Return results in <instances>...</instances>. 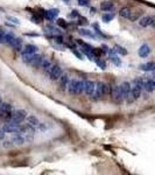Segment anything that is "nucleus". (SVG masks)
I'll return each instance as SVG.
<instances>
[{
	"label": "nucleus",
	"mask_w": 155,
	"mask_h": 175,
	"mask_svg": "<svg viewBox=\"0 0 155 175\" xmlns=\"http://www.w3.org/2000/svg\"><path fill=\"white\" fill-rule=\"evenodd\" d=\"M12 112H13V106L9 103H1L0 104V119L1 120H11L12 117Z\"/></svg>",
	"instance_id": "obj_1"
},
{
	"label": "nucleus",
	"mask_w": 155,
	"mask_h": 175,
	"mask_svg": "<svg viewBox=\"0 0 155 175\" xmlns=\"http://www.w3.org/2000/svg\"><path fill=\"white\" fill-rule=\"evenodd\" d=\"M108 85H106L105 83H103V82H98V83H96V90H95V93H93V96L92 98L95 99V100H99V99H102V98L105 96L106 93L108 92Z\"/></svg>",
	"instance_id": "obj_2"
},
{
	"label": "nucleus",
	"mask_w": 155,
	"mask_h": 175,
	"mask_svg": "<svg viewBox=\"0 0 155 175\" xmlns=\"http://www.w3.org/2000/svg\"><path fill=\"white\" fill-rule=\"evenodd\" d=\"M6 133H19L21 132V124H18L13 120H7L5 124H4V127Z\"/></svg>",
	"instance_id": "obj_3"
},
{
	"label": "nucleus",
	"mask_w": 155,
	"mask_h": 175,
	"mask_svg": "<svg viewBox=\"0 0 155 175\" xmlns=\"http://www.w3.org/2000/svg\"><path fill=\"white\" fill-rule=\"evenodd\" d=\"M111 96H112V99L115 102V103H121L124 99V95H122V90H121V85H113L111 88Z\"/></svg>",
	"instance_id": "obj_4"
},
{
	"label": "nucleus",
	"mask_w": 155,
	"mask_h": 175,
	"mask_svg": "<svg viewBox=\"0 0 155 175\" xmlns=\"http://www.w3.org/2000/svg\"><path fill=\"white\" fill-rule=\"evenodd\" d=\"M121 90H122V95H124V99L127 103H133L134 98L132 96V86L128 82H124L121 84Z\"/></svg>",
	"instance_id": "obj_5"
},
{
	"label": "nucleus",
	"mask_w": 155,
	"mask_h": 175,
	"mask_svg": "<svg viewBox=\"0 0 155 175\" xmlns=\"http://www.w3.org/2000/svg\"><path fill=\"white\" fill-rule=\"evenodd\" d=\"M27 116H28V112L26 111V110H22V109H20V110H15V111L12 112L11 120H13V121L18 123V124H21L22 121L27 118Z\"/></svg>",
	"instance_id": "obj_6"
},
{
	"label": "nucleus",
	"mask_w": 155,
	"mask_h": 175,
	"mask_svg": "<svg viewBox=\"0 0 155 175\" xmlns=\"http://www.w3.org/2000/svg\"><path fill=\"white\" fill-rule=\"evenodd\" d=\"M62 75H63V70H62V68H61L60 65H57V64H54L49 72L50 81H58L60 77L62 76Z\"/></svg>",
	"instance_id": "obj_7"
},
{
	"label": "nucleus",
	"mask_w": 155,
	"mask_h": 175,
	"mask_svg": "<svg viewBox=\"0 0 155 175\" xmlns=\"http://www.w3.org/2000/svg\"><path fill=\"white\" fill-rule=\"evenodd\" d=\"M154 22H155V16H153V15H146V16H142V18L139 19V25L143 28L153 26Z\"/></svg>",
	"instance_id": "obj_8"
},
{
	"label": "nucleus",
	"mask_w": 155,
	"mask_h": 175,
	"mask_svg": "<svg viewBox=\"0 0 155 175\" xmlns=\"http://www.w3.org/2000/svg\"><path fill=\"white\" fill-rule=\"evenodd\" d=\"M78 84H79V79H70L68 83V91L70 95H78Z\"/></svg>",
	"instance_id": "obj_9"
},
{
	"label": "nucleus",
	"mask_w": 155,
	"mask_h": 175,
	"mask_svg": "<svg viewBox=\"0 0 155 175\" xmlns=\"http://www.w3.org/2000/svg\"><path fill=\"white\" fill-rule=\"evenodd\" d=\"M95 90H96V83L93 81H85V93L88 96H91L92 97L93 93H95Z\"/></svg>",
	"instance_id": "obj_10"
},
{
	"label": "nucleus",
	"mask_w": 155,
	"mask_h": 175,
	"mask_svg": "<svg viewBox=\"0 0 155 175\" xmlns=\"http://www.w3.org/2000/svg\"><path fill=\"white\" fill-rule=\"evenodd\" d=\"M150 51H152V49H150V47L148 46L147 43H142L139 50H138V54H139L140 57L145 58V57H148V55L150 54Z\"/></svg>",
	"instance_id": "obj_11"
},
{
	"label": "nucleus",
	"mask_w": 155,
	"mask_h": 175,
	"mask_svg": "<svg viewBox=\"0 0 155 175\" xmlns=\"http://www.w3.org/2000/svg\"><path fill=\"white\" fill-rule=\"evenodd\" d=\"M12 140L14 142V145H18V146H21L26 142V139H25V135L22 132L19 133H13V137H12Z\"/></svg>",
	"instance_id": "obj_12"
},
{
	"label": "nucleus",
	"mask_w": 155,
	"mask_h": 175,
	"mask_svg": "<svg viewBox=\"0 0 155 175\" xmlns=\"http://www.w3.org/2000/svg\"><path fill=\"white\" fill-rule=\"evenodd\" d=\"M42 12H43L42 15L46 19H48V20H54L58 15V13H60V11L57 8H53V9H48V11H42Z\"/></svg>",
	"instance_id": "obj_13"
},
{
	"label": "nucleus",
	"mask_w": 155,
	"mask_h": 175,
	"mask_svg": "<svg viewBox=\"0 0 155 175\" xmlns=\"http://www.w3.org/2000/svg\"><path fill=\"white\" fill-rule=\"evenodd\" d=\"M53 63L50 62L48 58H43L42 63H41V69H42V71L44 72V74H47V75H49L50 70H51V68H53Z\"/></svg>",
	"instance_id": "obj_14"
},
{
	"label": "nucleus",
	"mask_w": 155,
	"mask_h": 175,
	"mask_svg": "<svg viewBox=\"0 0 155 175\" xmlns=\"http://www.w3.org/2000/svg\"><path fill=\"white\" fill-rule=\"evenodd\" d=\"M60 89L62 91L67 90L68 89V83H69V76L67 75V74H64V75H62V76L60 77Z\"/></svg>",
	"instance_id": "obj_15"
},
{
	"label": "nucleus",
	"mask_w": 155,
	"mask_h": 175,
	"mask_svg": "<svg viewBox=\"0 0 155 175\" xmlns=\"http://www.w3.org/2000/svg\"><path fill=\"white\" fill-rule=\"evenodd\" d=\"M143 89L147 92H153L155 90V79L154 78H148L145 81V86Z\"/></svg>",
	"instance_id": "obj_16"
},
{
	"label": "nucleus",
	"mask_w": 155,
	"mask_h": 175,
	"mask_svg": "<svg viewBox=\"0 0 155 175\" xmlns=\"http://www.w3.org/2000/svg\"><path fill=\"white\" fill-rule=\"evenodd\" d=\"M143 14V11L142 9H132V13H131V15H129V18H128V20L132 21V22H134V21L139 20L141 18V15Z\"/></svg>",
	"instance_id": "obj_17"
},
{
	"label": "nucleus",
	"mask_w": 155,
	"mask_h": 175,
	"mask_svg": "<svg viewBox=\"0 0 155 175\" xmlns=\"http://www.w3.org/2000/svg\"><path fill=\"white\" fill-rule=\"evenodd\" d=\"M100 8L102 11H105V12H110L114 8V4H113L111 0H106V1H103L100 4Z\"/></svg>",
	"instance_id": "obj_18"
},
{
	"label": "nucleus",
	"mask_w": 155,
	"mask_h": 175,
	"mask_svg": "<svg viewBox=\"0 0 155 175\" xmlns=\"http://www.w3.org/2000/svg\"><path fill=\"white\" fill-rule=\"evenodd\" d=\"M140 69L142 71H155V62L149 61L147 63H143L140 65Z\"/></svg>",
	"instance_id": "obj_19"
},
{
	"label": "nucleus",
	"mask_w": 155,
	"mask_h": 175,
	"mask_svg": "<svg viewBox=\"0 0 155 175\" xmlns=\"http://www.w3.org/2000/svg\"><path fill=\"white\" fill-rule=\"evenodd\" d=\"M9 46H11V47H13L15 50H21L22 49V39L15 36L14 39H13V41L9 43Z\"/></svg>",
	"instance_id": "obj_20"
},
{
	"label": "nucleus",
	"mask_w": 155,
	"mask_h": 175,
	"mask_svg": "<svg viewBox=\"0 0 155 175\" xmlns=\"http://www.w3.org/2000/svg\"><path fill=\"white\" fill-rule=\"evenodd\" d=\"M37 54V53H36ZM36 54H25V53H22V62L25 63V64H29L30 65V63L33 62V60L35 58Z\"/></svg>",
	"instance_id": "obj_21"
},
{
	"label": "nucleus",
	"mask_w": 155,
	"mask_h": 175,
	"mask_svg": "<svg viewBox=\"0 0 155 175\" xmlns=\"http://www.w3.org/2000/svg\"><path fill=\"white\" fill-rule=\"evenodd\" d=\"M22 53H25V54H36L37 53V47L34 46V44H26L23 47Z\"/></svg>",
	"instance_id": "obj_22"
},
{
	"label": "nucleus",
	"mask_w": 155,
	"mask_h": 175,
	"mask_svg": "<svg viewBox=\"0 0 155 175\" xmlns=\"http://www.w3.org/2000/svg\"><path fill=\"white\" fill-rule=\"evenodd\" d=\"M141 90H142V88H140L139 85H135V84H134L133 86H132V96H133L134 100H136V99L140 98Z\"/></svg>",
	"instance_id": "obj_23"
},
{
	"label": "nucleus",
	"mask_w": 155,
	"mask_h": 175,
	"mask_svg": "<svg viewBox=\"0 0 155 175\" xmlns=\"http://www.w3.org/2000/svg\"><path fill=\"white\" fill-rule=\"evenodd\" d=\"M26 120H27V123H28L29 125L34 126V127H37V126L40 125V120L36 118L35 116H33V114H29V116H27Z\"/></svg>",
	"instance_id": "obj_24"
},
{
	"label": "nucleus",
	"mask_w": 155,
	"mask_h": 175,
	"mask_svg": "<svg viewBox=\"0 0 155 175\" xmlns=\"http://www.w3.org/2000/svg\"><path fill=\"white\" fill-rule=\"evenodd\" d=\"M43 57L42 55H39V54H36V56H35V58L33 60V62L30 63V65L33 67V68H40L41 67V63H42V61H43Z\"/></svg>",
	"instance_id": "obj_25"
},
{
	"label": "nucleus",
	"mask_w": 155,
	"mask_h": 175,
	"mask_svg": "<svg viewBox=\"0 0 155 175\" xmlns=\"http://www.w3.org/2000/svg\"><path fill=\"white\" fill-rule=\"evenodd\" d=\"M132 9H133V8H131V7H122L119 12L120 16H121V18H125V19H128L131 13H132Z\"/></svg>",
	"instance_id": "obj_26"
},
{
	"label": "nucleus",
	"mask_w": 155,
	"mask_h": 175,
	"mask_svg": "<svg viewBox=\"0 0 155 175\" xmlns=\"http://www.w3.org/2000/svg\"><path fill=\"white\" fill-rule=\"evenodd\" d=\"M78 32H79V34L82 35V36H88V37H93V39H96V35L93 34L91 30L86 29V28H81Z\"/></svg>",
	"instance_id": "obj_27"
},
{
	"label": "nucleus",
	"mask_w": 155,
	"mask_h": 175,
	"mask_svg": "<svg viewBox=\"0 0 155 175\" xmlns=\"http://www.w3.org/2000/svg\"><path fill=\"white\" fill-rule=\"evenodd\" d=\"M114 50H115V53H117V54H119V55H121V56L127 55V50H126L125 48H124V47L119 46V44L114 46Z\"/></svg>",
	"instance_id": "obj_28"
},
{
	"label": "nucleus",
	"mask_w": 155,
	"mask_h": 175,
	"mask_svg": "<svg viewBox=\"0 0 155 175\" xmlns=\"http://www.w3.org/2000/svg\"><path fill=\"white\" fill-rule=\"evenodd\" d=\"M110 58H111V62H112L113 64H115L117 67H120V65H121V60H120L119 57L117 56V54L111 55V56H110Z\"/></svg>",
	"instance_id": "obj_29"
},
{
	"label": "nucleus",
	"mask_w": 155,
	"mask_h": 175,
	"mask_svg": "<svg viewBox=\"0 0 155 175\" xmlns=\"http://www.w3.org/2000/svg\"><path fill=\"white\" fill-rule=\"evenodd\" d=\"M14 37H15V35L13 34V33H6V34H5V39H4V43L9 44L11 42L13 41Z\"/></svg>",
	"instance_id": "obj_30"
},
{
	"label": "nucleus",
	"mask_w": 155,
	"mask_h": 175,
	"mask_svg": "<svg viewBox=\"0 0 155 175\" xmlns=\"http://www.w3.org/2000/svg\"><path fill=\"white\" fill-rule=\"evenodd\" d=\"M114 16H115L114 13H106L104 14L102 18H103V21H104V22H110V21H112L113 19H114Z\"/></svg>",
	"instance_id": "obj_31"
},
{
	"label": "nucleus",
	"mask_w": 155,
	"mask_h": 175,
	"mask_svg": "<svg viewBox=\"0 0 155 175\" xmlns=\"http://www.w3.org/2000/svg\"><path fill=\"white\" fill-rule=\"evenodd\" d=\"M133 83L135 84V85H139L140 88L143 89V86H145V79H142L141 77H136V78H134Z\"/></svg>",
	"instance_id": "obj_32"
},
{
	"label": "nucleus",
	"mask_w": 155,
	"mask_h": 175,
	"mask_svg": "<svg viewBox=\"0 0 155 175\" xmlns=\"http://www.w3.org/2000/svg\"><path fill=\"white\" fill-rule=\"evenodd\" d=\"M85 90V81L79 79V84H78V95H82Z\"/></svg>",
	"instance_id": "obj_33"
},
{
	"label": "nucleus",
	"mask_w": 155,
	"mask_h": 175,
	"mask_svg": "<svg viewBox=\"0 0 155 175\" xmlns=\"http://www.w3.org/2000/svg\"><path fill=\"white\" fill-rule=\"evenodd\" d=\"M2 146L4 148H12V147L14 146V142H13V140H4V142H2Z\"/></svg>",
	"instance_id": "obj_34"
},
{
	"label": "nucleus",
	"mask_w": 155,
	"mask_h": 175,
	"mask_svg": "<svg viewBox=\"0 0 155 175\" xmlns=\"http://www.w3.org/2000/svg\"><path fill=\"white\" fill-rule=\"evenodd\" d=\"M30 20L33 21L34 23H40V22L42 21V16H41L40 14H34V15L30 18Z\"/></svg>",
	"instance_id": "obj_35"
},
{
	"label": "nucleus",
	"mask_w": 155,
	"mask_h": 175,
	"mask_svg": "<svg viewBox=\"0 0 155 175\" xmlns=\"http://www.w3.org/2000/svg\"><path fill=\"white\" fill-rule=\"evenodd\" d=\"M95 61H96L97 65H98L100 69H103V70L106 69V63L104 62V61H102V60H100V58H98V57H97V58H95Z\"/></svg>",
	"instance_id": "obj_36"
},
{
	"label": "nucleus",
	"mask_w": 155,
	"mask_h": 175,
	"mask_svg": "<svg viewBox=\"0 0 155 175\" xmlns=\"http://www.w3.org/2000/svg\"><path fill=\"white\" fill-rule=\"evenodd\" d=\"M57 25H58L61 28L68 27V23H67V21L64 20V19H58V20H57Z\"/></svg>",
	"instance_id": "obj_37"
},
{
	"label": "nucleus",
	"mask_w": 155,
	"mask_h": 175,
	"mask_svg": "<svg viewBox=\"0 0 155 175\" xmlns=\"http://www.w3.org/2000/svg\"><path fill=\"white\" fill-rule=\"evenodd\" d=\"M89 2H90V0H78V5L79 6H88Z\"/></svg>",
	"instance_id": "obj_38"
},
{
	"label": "nucleus",
	"mask_w": 155,
	"mask_h": 175,
	"mask_svg": "<svg viewBox=\"0 0 155 175\" xmlns=\"http://www.w3.org/2000/svg\"><path fill=\"white\" fill-rule=\"evenodd\" d=\"M7 20H12V22H14L15 25H19V23H20V20L14 18V16H7Z\"/></svg>",
	"instance_id": "obj_39"
},
{
	"label": "nucleus",
	"mask_w": 155,
	"mask_h": 175,
	"mask_svg": "<svg viewBox=\"0 0 155 175\" xmlns=\"http://www.w3.org/2000/svg\"><path fill=\"white\" fill-rule=\"evenodd\" d=\"M70 18H79V13H78L77 9H74L70 13Z\"/></svg>",
	"instance_id": "obj_40"
},
{
	"label": "nucleus",
	"mask_w": 155,
	"mask_h": 175,
	"mask_svg": "<svg viewBox=\"0 0 155 175\" xmlns=\"http://www.w3.org/2000/svg\"><path fill=\"white\" fill-rule=\"evenodd\" d=\"M78 25H88V20L85 18H81L79 16V21H78Z\"/></svg>",
	"instance_id": "obj_41"
},
{
	"label": "nucleus",
	"mask_w": 155,
	"mask_h": 175,
	"mask_svg": "<svg viewBox=\"0 0 155 175\" xmlns=\"http://www.w3.org/2000/svg\"><path fill=\"white\" fill-rule=\"evenodd\" d=\"M5 135H6V132L4 128H0V140L5 139Z\"/></svg>",
	"instance_id": "obj_42"
},
{
	"label": "nucleus",
	"mask_w": 155,
	"mask_h": 175,
	"mask_svg": "<svg viewBox=\"0 0 155 175\" xmlns=\"http://www.w3.org/2000/svg\"><path fill=\"white\" fill-rule=\"evenodd\" d=\"M5 32L4 30H0V43H2L4 42V39H5Z\"/></svg>",
	"instance_id": "obj_43"
},
{
	"label": "nucleus",
	"mask_w": 155,
	"mask_h": 175,
	"mask_svg": "<svg viewBox=\"0 0 155 175\" xmlns=\"http://www.w3.org/2000/svg\"><path fill=\"white\" fill-rule=\"evenodd\" d=\"M71 50H72V53H74V54H75V55L77 56L78 58H79V60H83V56L81 55V54H79V53H78L77 50H75V49H71Z\"/></svg>",
	"instance_id": "obj_44"
},
{
	"label": "nucleus",
	"mask_w": 155,
	"mask_h": 175,
	"mask_svg": "<svg viewBox=\"0 0 155 175\" xmlns=\"http://www.w3.org/2000/svg\"><path fill=\"white\" fill-rule=\"evenodd\" d=\"M90 13H91V14H95V13H96V8H91V11H90Z\"/></svg>",
	"instance_id": "obj_45"
},
{
	"label": "nucleus",
	"mask_w": 155,
	"mask_h": 175,
	"mask_svg": "<svg viewBox=\"0 0 155 175\" xmlns=\"http://www.w3.org/2000/svg\"><path fill=\"white\" fill-rule=\"evenodd\" d=\"M64 2H65V4H69V2H70V0H63Z\"/></svg>",
	"instance_id": "obj_46"
},
{
	"label": "nucleus",
	"mask_w": 155,
	"mask_h": 175,
	"mask_svg": "<svg viewBox=\"0 0 155 175\" xmlns=\"http://www.w3.org/2000/svg\"><path fill=\"white\" fill-rule=\"evenodd\" d=\"M1 103H2V99H1V97H0V104H1Z\"/></svg>",
	"instance_id": "obj_47"
},
{
	"label": "nucleus",
	"mask_w": 155,
	"mask_h": 175,
	"mask_svg": "<svg viewBox=\"0 0 155 175\" xmlns=\"http://www.w3.org/2000/svg\"><path fill=\"white\" fill-rule=\"evenodd\" d=\"M153 28H154V29H155V22H154V23H153Z\"/></svg>",
	"instance_id": "obj_48"
},
{
	"label": "nucleus",
	"mask_w": 155,
	"mask_h": 175,
	"mask_svg": "<svg viewBox=\"0 0 155 175\" xmlns=\"http://www.w3.org/2000/svg\"><path fill=\"white\" fill-rule=\"evenodd\" d=\"M153 78H154V79H155V72H154V75H153Z\"/></svg>",
	"instance_id": "obj_49"
}]
</instances>
